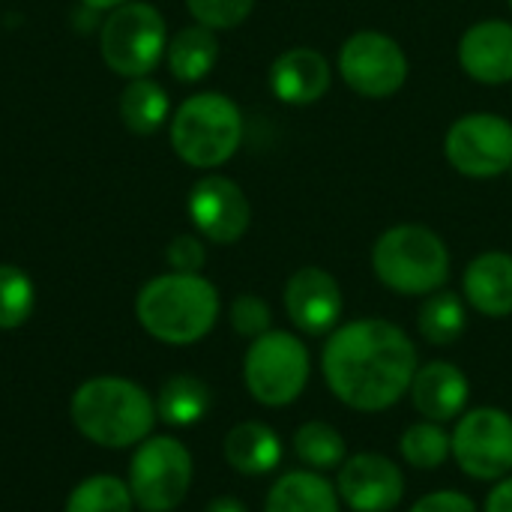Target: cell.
Wrapping results in <instances>:
<instances>
[{
    "label": "cell",
    "mask_w": 512,
    "mask_h": 512,
    "mask_svg": "<svg viewBox=\"0 0 512 512\" xmlns=\"http://www.w3.org/2000/svg\"><path fill=\"white\" fill-rule=\"evenodd\" d=\"M378 282L402 297H429L450 279V249L429 225H393L372 246Z\"/></svg>",
    "instance_id": "4"
},
{
    "label": "cell",
    "mask_w": 512,
    "mask_h": 512,
    "mask_svg": "<svg viewBox=\"0 0 512 512\" xmlns=\"http://www.w3.org/2000/svg\"><path fill=\"white\" fill-rule=\"evenodd\" d=\"M165 57H168V69L177 81L195 84V81L207 78L219 60L216 30H210L204 24H189V27L177 30V36L165 48Z\"/></svg>",
    "instance_id": "21"
},
{
    "label": "cell",
    "mask_w": 512,
    "mask_h": 512,
    "mask_svg": "<svg viewBox=\"0 0 512 512\" xmlns=\"http://www.w3.org/2000/svg\"><path fill=\"white\" fill-rule=\"evenodd\" d=\"M447 162L474 180L501 177L512 168V123L492 111L459 117L444 138Z\"/></svg>",
    "instance_id": "11"
},
{
    "label": "cell",
    "mask_w": 512,
    "mask_h": 512,
    "mask_svg": "<svg viewBox=\"0 0 512 512\" xmlns=\"http://www.w3.org/2000/svg\"><path fill=\"white\" fill-rule=\"evenodd\" d=\"M408 512H480L474 498L465 495V492H456V489H438V492H429L423 498H417V504Z\"/></svg>",
    "instance_id": "32"
},
{
    "label": "cell",
    "mask_w": 512,
    "mask_h": 512,
    "mask_svg": "<svg viewBox=\"0 0 512 512\" xmlns=\"http://www.w3.org/2000/svg\"><path fill=\"white\" fill-rule=\"evenodd\" d=\"M204 512H249V510H246V504H243V501H237V498H231V495H222V498L210 501Z\"/></svg>",
    "instance_id": "34"
},
{
    "label": "cell",
    "mask_w": 512,
    "mask_h": 512,
    "mask_svg": "<svg viewBox=\"0 0 512 512\" xmlns=\"http://www.w3.org/2000/svg\"><path fill=\"white\" fill-rule=\"evenodd\" d=\"M459 66L489 87L512 81V21L486 18L471 24L459 39Z\"/></svg>",
    "instance_id": "16"
},
{
    "label": "cell",
    "mask_w": 512,
    "mask_h": 512,
    "mask_svg": "<svg viewBox=\"0 0 512 512\" xmlns=\"http://www.w3.org/2000/svg\"><path fill=\"white\" fill-rule=\"evenodd\" d=\"M99 48L111 72L129 81L147 78L159 66L168 48V30L162 12L141 0H129L111 9V15L102 24Z\"/></svg>",
    "instance_id": "7"
},
{
    "label": "cell",
    "mask_w": 512,
    "mask_h": 512,
    "mask_svg": "<svg viewBox=\"0 0 512 512\" xmlns=\"http://www.w3.org/2000/svg\"><path fill=\"white\" fill-rule=\"evenodd\" d=\"M399 456L414 471H438L447 459H453V441L447 426L432 420L411 423L399 438Z\"/></svg>",
    "instance_id": "26"
},
{
    "label": "cell",
    "mask_w": 512,
    "mask_h": 512,
    "mask_svg": "<svg viewBox=\"0 0 512 512\" xmlns=\"http://www.w3.org/2000/svg\"><path fill=\"white\" fill-rule=\"evenodd\" d=\"M135 498L129 492V483L111 474H96L81 480L69 498L63 512H132Z\"/></svg>",
    "instance_id": "27"
},
{
    "label": "cell",
    "mask_w": 512,
    "mask_h": 512,
    "mask_svg": "<svg viewBox=\"0 0 512 512\" xmlns=\"http://www.w3.org/2000/svg\"><path fill=\"white\" fill-rule=\"evenodd\" d=\"M186 210L195 231L219 246L237 243L252 225V204L246 192L222 174L201 177L186 198Z\"/></svg>",
    "instance_id": "12"
},
{
    "label": "cell",
    "mask_w": 512,
    "mask_h": 512,
    "mask_svg": "<svg viewBox=\"0 0 512 512\" xmlns=\"http://www.w3.org/2000/svg\"><path fill=\"white\" fill-rule=\"evenodd\" d=\"M195 477L192 453L171 435L144 438L129 462V492L144 512H174L189 495Z\"/></svg>",
    "instance_id": "8"
},
{
    "label": "cell",
    "mask_w": 512,
    "mask_h": 512,
    "mask_svg": "<svg viewBox=\"0 0 512 512\" xmlns=\"http://www.w3.org/2000/svg\"><path fill=\"white\" fill-rule=\"evenodd\" d=\"M285 312L288 321L303 336H330L342 324L345 294L336 276L324 267H300L285 282Z\"/></svg>",
    "instance_id": "14"
},
{
    "label": "cell",
    "mask_w": 512,
    "mask_h": 512,
    "mask_svg": "<svg viewBox=\"0 0 512 512\" xmlns=\"http://www.w3.org/2000/svg\"><path fill=\"white\" fill-rule=\"evenodd\" d=\"M312 378V354L291 330H267L252 339L243 357V384L264 408L294 405Z\"/></svg>",
    "instance_id": "6"
},
{
    "label": "cell",
    "mask_w": 512,
    "mask_h": 512,
    "mask_svg": "<svg viewBox=\"0 0 512 512\" xmlns=\"http://www.w3.org/2000/svg\"><path fill=\"white\" fill-rule=\"evenodd\" d=\"M336 492L351 512H393L405 498V474L384 453H354L336 471Z\"/></svg>",
    "instance_id": "13"
},
{
    "label": "cell",
    "mask_w": 512,
    "mask_h": 512,
    "mask_svg": "<svg viewBox=\"0 0 512 512\" xmlns=\"http://www.w3.org/2000/svg\"><path fill=\"white\" fill-rule=\"evenodd\" d=\"M228 321H231L234 333L243 336V339H258L267 330H273V312H270L267 300L258 297V294L234 297V303L228 309Z\"/></svg>",
    "instance_id": "30"
},
{
    "label": "cell",
    "mask_w": 512,
    "mask_h": 512,
    "mask_svg": "<svg viewBox=\"0 0 512 512\" xmlns=\"http://www.w3.org/2000/svg\"><path fill=\"white\" fill-rule=\"evenodd\" d=\"M465 303L486 318L512 315V255L510 252H483L471 258L462 276Z\"/></svg>",
    "instance_id": "18"
},
{
    "label": "cell",
    "mask_w": 512,
    "mask_h": 512,
    "mask_svg": "<svg viewBox=\"0 0 512 512\" xmlns=\"http://www.w3.org/2000/svg\"><path fill=\"white\" fill-rule=\"evenodd\" d=\"M120 120L135 135H153L165 126L171 102L162 84L153 78H132L120 93Z\"/></svg>",
    "instance_id": "25"
},
{
    "label": "cell",
    "mask_w": 512,
    "mask_h": 512,
    "mask_svg": "<svg viewBox=\"0 0 512 512\" xmlns=\"http://www.w3.org/2000/svg\"><path fill=\"white\" fill-rule=\"evenodd\" d=\"M510 9H512V0H510Z\"/></svg>",
    "instance_id": "36"
},
{
    "label": "cell",
    "mask_w": 512,
    "mask_h": 512,
    "mask_svg": "<svg viewBox=\"0 0 512 512\" xmlns=\"http://www.w3.org/2000/svg\"><path fill=\"white\" fill-rule=\"evenodd\" d=\"M33 306V279L15 264H0V330H18L33 315Z\"/></svg>",
    "instance_id": "28"
},
{
    "label": "cell",
    "mask_w": 512,
    "mask_h": 512,
    "mask_svg": "<svg viewBox=\"0 0 512 512\" xmlns=\"http://www.w3.org/2000/svg\"><path fill=\"white\" fill-rule=\"evenodd\" d=\"M186 9L195 24L210 30H231L252 15L255 0H186Z\"/></svg>",
    "instance_id": "29"
},
{
    "label": "cell",
    "mask_w": 512,
    "mask_h": 512,
    "mask_svg": "<svg viewBox=\"0 0 512 512\" xmlns=\"http://www.w3.org/2000/svg\"><path fill=\"white\" fill-rule=\"evenodd\" d=\"M222 456L228 468H234L243 477H267L282 465L285 447L273 426L261 420H243L228 429Z\"/></svg>",
    "instance_id": "19"
},
{
    "label": "cell",
    "mask_w": 512,
    "mask_h": 512,
    "mask_svg": "<svg viewBox=\"0 0 512 512\" xmlns=\"http://www.w3.org/2000/svg\"><path fill=\"white\" fill-rule=\"evenodd\" d=\"M69 417L90 444L105 450L138 447L159 420L156 399L141 384L117 375L84 381L69 402Z\"/></svg>",
    "instance_id": "2"
},
{
    "label": "cell",
    "mask_w": 512,
    "mask_h": 512,
    "mask_svg": "<svg viewBox=\"0 0 512 512\" xmlns=\"http://www.w3.org/2000/svg\"><path fill=\"white\" fill-rule=\"evenodd\" d=\"M264 512H342V501L333 480L318 471L297 468L273 480L264 498Z\"/></svg>",
    "instance_id": "20"
},
{
    "label": "cell",
    "mask_w": 512,
    "mask_h": 512,
    "mask_svg": "<svg viewBox=\"0 0 512 512\" xmlns=\"http://www.w3.org/2000/svg\"><path fill=\"white\" fill-rule=\"evenodd\" d=\"M510 171H512V168H510Z\"/></svg>",
    "instance_id": "37"
},
{
    "label": "cell",
    "mask_w": 512,
    "mask_h": 512,
    "mask_svg": "<svg viewBox=\"0 0 512 512\" xmlns=\"http://www.w3.org/2000/svg\"><path fill=\"white\" fill-rule=\"evenodd\" d=\"M420 369L414 339L387 318H354L339 324L321 351L324 384L336 402L360 414L399 405Z\"/></svg>",
    "instance_id": "1"
},
{
    "label": "cell",
    "mask_w": 512,
    "mask_h": 512,
    "mask_svg": "<svg viewBox=\"0 0 512 512\" xmlns=\"http://www.w3.org/2000/svg\"><path fill=\"white\" fill-rule=\"evenodd\" d=\"M408 399L423 420L447 426V423H456L468 411L471 381L456 363L429 360V363H420V369L411 381Z\"/></svg>",
    "instance_id": "15"
},
{
    "label": "cell",
    "mask_w": 512,
    "mask_h": 512,
    "mask_svg": "<svg viewBox=\"0 0 512 512\" xmlns=\"http://www.w3.org/2000/svg\"><path fill=\"white\" fill-rule=\"evenodd\" d=\"M333 81L327 57L309 45L282 51L270 66V90L285 105H312L318 102Z\"/></svg>",
    "instance_id": "17"
},
{
    "label": "cell",
    "mask_w": 512,
    "mask_h": 512,
    "mask_svg": "<svg viewBox=\"0 0 512 512\" xmlns=\"http://www.w3.org/2000/svg\"><path fill=\"white\" fill-rule=\"evenodd\" d=\"M468 330V303L456 294V291H435L423 300L420 312H417V333L435 345V348H447L456 345Z\"/></svg>",
    "instance_id": "24"
},
{
    "label": "cell",
    "mask_w": 512,
    "mask_h": 512,
    "mask_svg": "<svg viewBox=\"0 0 512 512\" xmlns=\"http://www.w3.org/2000/svg\"><path fill=\"white\" fill-rule=\"evenodd\" d=\"M213 408L210 387L195 375H174L159 387L156 396V417L171 429L198 426Z\"/></svg>",
    "instance_id": "22"
},
{
    "label": "cell",
    "mask_w": 512,
    "mask_h": 512,
    "mask_svg": "<svg viewBox=\"0 0 512 512\" xmlns=\"http://www.w3.org/2000/svg\"><path fill=\"white\" fill-rule=\"evenodd\" d=\"M291 447H294L297 462L318 474H330V471L336 474L342 462L348 459L345 435L327 420H306L303 426H297Z\"/></svg>",
    "instance_id": "23"
},
{
    "label": "cell",
    "mask_w": 512,
    "mask_h": 512,
    "mask_svg": "<svg viewBox=\"0 0 512 512\" xmlns=\"http://www.w3.org/2000/svg\"><path fill=\"white\" fill-rule=\"evenodd\" d=\"M456 468L477 483L512 474V414L495 405L465 411L450 432Z\"/></svg>",
    "instance_id": "9"
},
{
    "label": "cell",
    "mask_w": 512,
    "mask_h": 512,
    "mask_svg": "<svg viewBox=\"0 0 512 512\" xmlns=\"http://www.w3.org/2000/svg\"><path fill=\"white\" fill-rule=\"evenodd\" d=\"M483 512H512V474L492 483V492L486 495Z\"/></svg>",
    "instance_id": "33"
},
{
    "label": "cell",
    "mask_w": 512,
    "mask_h": 512,
    "mask_svg": "<svg viewBox=\"0 0 512 512\" xmlns=\"http://www.w3.org/2000/svg\"><path fill=\"white\" fill-rule=\"evenodd\" d=\"M123 3H129V0H84V6H90V9H117Z\"/></svg>",
    "instance_id": "35"
},
{
    "label": "cell",
    "mask_w": 512,
    "mask_h": 512,
    "mask_svg": "<svg viewBox=\"0 0 512 512\" xmlns=\"http://www.w3.org/2000/svg\"><path fill=\"white\" fill-rule=\"evenodd\" d=\"M219 291L201 273H165L135 297L138 324L165 345H195L219 321Z\"/></svg>",
    "instance_id": "3"
},
{
    "label": "cell",
    "mask_w": 512,
    "mask_h": 512,
    "mask_svg": "<svg viewBox=\"0 0 512 512\" xmlns=\"http://www.w3.org/2000/svg\"><path fill=\"white\" fill-rule=\"evenodd\" d=\"M336 69L342 81L366 99H387L408 81V57L402 45L378 30H360L339 48Z\"/></svg>",
    "instance_id": "10"
},
{
    "label": "cell",
    "mask_w": 512,
    "mask_h": 512,
    "mask_svg": "<svg viewBox=\"0 0 512 512\" xmlns=\"http://www.w3.org/2000/svg\"><path fill=\"white\" fill-rule=\"evenodd\" d=\"M165 258H168V267L174 273H201L204 264H207V249H204L201 237H195V234H177L168 243Z\"/></svg>",
    "instance_id": "31"
},
{
    "label": "cell",
    "mask_w": 512,
    "mask_h": 512,
    "mask_svg": "<svg viewBox=\"0 0 512 512\" xmlns=\"http://www.w3.org/2000/svg\"><path fill=\"white\" fill-rule=\"evenodd\" d=\"M243 141V114L225 93L189 96L171 117V147L192 168L225 165Z\"/></svg>",
    "instance_id": "5"
}]
</instances>
